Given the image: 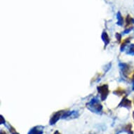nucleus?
I'll use <instances>...</instances> for the list:
<instances>
[{
    "instance_id": "obj_1",
    "label": "nucleus",
    "mask_w": 134,
    "mask_h": 134,
    "mask_svg": "<svg viewBox=\"0 0 134 134\" xmlns=\"http://www.w3.org/2000/svg\"><path fill=\"white\" fill-rule=\"evenodd\" d=\"M87 108L90 111L96 114H100L103 110V106L100 104V100L97 97H95L88 102Z\"/></svg>"
},
{
    "instance_id": "obj_2",
    "label": "nucleus",
    "mask_w": 134,
    "mask_h": 134,
    "mask_svg": "<svg viewBox=\"0 0 134 134\" xmlns=\"http://www.w3.org/2000/svg\"><path fill=\"white\" fill-rule=\"evenodd\" d=\"M98 91L99 93L100 94V98H101L102 100H105L107 98L108 93H109L108 85L105 84L103 86H99L98 87Z\"/></svg>"
},
{
    "instance_id": "obj_3",
    "label": "nucleus",
    "mask_w": 134,
    "mask_h": 134,
    "mask_svg": "<svg viewBox=\"0 0 134 134\" xmlns=\"http://www.w3.org/2000/svg\"><path fill=\"white\" fill-rule=\"evenodd\" d=\"M63 113V111H59V112H57L56 113H55V114H53V116L51 117V119H50V121H49L50 125H54V124L61 118Z\"/></svg>"
},
{
    "instance_id": "obj_4",
    "label": "nucleus",
    "mask_w": 134,
    "mask_h": 134,
    "mask_svg": "<svg viewBox=\"0 0 134 134\" xmlns=\"http://www.w3.org/2000/svg\"><path fill=\"white\" fill-rule=\"evenodd\" d=\"M44 126H37L33 127L30 130L27 134H43L44 133Z\"/></svg>"
},
{
    "instance_id": "obj_5",
    "label": "nucleus",
    "mask_w": 134,
    "mask_h": 134,
    "mask_svg": "<svg viewBox=\"0 0 134 134\" xmlns=\"http://www.w3.org/2000/svg\"><path fill=\"white\" fill-rule=\"evenodd\" d=\"M119 107H123V108H129L130 109L131 107V102L129 100H128L126 98H124L121 101V103H119Z\"/></svg>"
},
{
    "instance_id": "obj_6",
    "label": "nucleus",
    "mask_w": 134,
    "mask_h": 134,
    "mask_svg": "<svg viewBox=\"0 0 134 134\" xmlns=\"http://www.w3.org/2000/svg\"><path fill=\"white\" fill-rule=\"evenodd\" d=\"M102 40H103V41L104 42V43H105V46H108V44L110 43V38H109V36H108V35L107 34V32H103V34H102Z\"/></svg>"
},
{
    "instance_id": "obj_7",
    "label": "nucleus",
    "mask_w": 134,
    "mask_h": 134,
    "mask_svg": "<svg viewBox=\"0 0 134 134\" xmlns=\"http://www.w3.org/2000/svg\"><path fill=\"white\" fill-rule=\"evenodd\" d=\"M119 68H120V69L121 70V71L123 72V73L125 75L126 73H127V72L129 71V65H128L126 63H120L119 64Z\"/></svg>"
},
{
    "instance_id": "obj_8",
    "label": "nucleus",
    "mask_w": 134,
    "mask_h": 134,
    "mask_svg": "<svg viewBox=\"0 0 134 134\" xmlns=\"http://www.w3.org/2000/svg\"><path fill=\"white\" fill-rule=\"evenodd\" d=\"M126 54L130 55H134V44H131L128 47Z\"/></svg>"
},
{
    "instance_id": "obj_9",
    "label": "nucleus",
    "mask_w": 134,
    "mask_h": 134,
    "mask_svg": "<svg viewBox=\"0 0 134 134\" xmlns=\"http://www.w3.org/2000/svg\"><path fill=\"white\" fill-rule=\"evenodd\" d=\"M116 18H117V25H119V26H121L122 25H123V18H122V16L121 15L120 13H117V16H116Z\"/></svg>"
},
{
    "instance_id": "obj_10",
    "label": "nucleus",
    "mask_w": 134,
    "mask_h": 134,
    "mask_svg": "<svg viewBox=\"0 0 134 134\" xmlns=\"http://www.w3.org/2000/svg\"><path fill=\"white\" fill-rule=\"evenodd\" d=\"M130 42V40L129 39H126V40L124 42V43L122 44H121V48H120V50H121V51H124V50L125 49L126 47V46H127V44L129 43V42Z\"/></svg>"
},
{
    "instance_id": "obj_11",
    "label": "nucleus",
    "mask_w": 134,
    "mask_h": 134,
    "mask_svg": "<svg viewBox=\"0 0 134 134\" xmlns=\"http://www.w3.org/2000/svg\"><path fill=\"white\" fill-rule=\"evenodd\" d=\"M79 116L78 114V112L77 111H72V114H71L70 118H72V119H75V118H77Z\"/></svg>"
},
{
    "instance_id": "obj_12",
    "label": "nucleus",
    "mask_w": 134,
    "mask_h": 134,
    "mask_svg": "<svg viewBox=\"0 0 134 134\" xmlns=\"http://www.w3.org/2000/svg\"><path fill=\"white\" fill-rule=\"evenodd\" d=\"M116 39L118 40V41H120L121 40V35H120V34H119V33H116Z\"/></svg>"
},
{
    "instance_id": "obj_13",
    "label": "nucleus",
    "mask_w": 134,
    "mask_h": 134,
    "mask_svg": "<svg viewBox=\"0 0 134 134\" xmlns=\"http://www.w3.org/2000/svg\"><path fill=\"white\" fill-rule=\"evenodd\" d=\"M5 123H6V122H5V120L4 119V118H3V116L2 115H1V121H0V124H4Z\"/></svg>"
},
{
    "instance_id": "obj_14",
    "label": "nucleus",
    "mask_w": 134,
    "mask_h": 134,
    "mask_svg": "<svg viewBox=\"0 0 134 134\" xmlns=\"http://www.w3.org/2000/svg\"><path fill=\"white\" fill-rule=\"evenodd\" d=\"M132 30V28H129V29H126L124 32V34H127V33L130 32H131V30Z\"/></svg>"
},
{
    "instance_id": "obj_15",
    "label": "nucleus",
    "mask_w": 134,
    "mask_h": 134,
    "mask_svg": "<svg viewBox=\"0 0 134 134\" xmlns=\"http://www.w3.org/2000/svg\"><path fill=\"white\" fill-rule=\"evenodd\" d=\"M1 134H7V133L4 131H1Z\"/></svg>"
},
{
    "instance_id": "obj_16",
    "label": "nucleus",
    "mask_w": 134,
    "mask_h": 134,
    "mask_svg": "<svg viewBox=\"0 0 134 134\" xmlns=\"http://www.w3.org/2000/svg\"><path fill=\"white\" fill-rule=\"evenodd\" d=\"M54 134H60V133L58 131H55V133H54Z\"/></svg>"
},
{
    "instance_id": "obj_17",
    "label": "nucleus",
    "mask_w": 134,
    "mask_h": 134,
    "mask_svg": "<svg viewBox=\"0 0 134 134\" xmlns=\"http://www.w3.org/2000/svg\"><path fill=\"white\" fill-rule=\"evenodd\" d=\"M133 90H134V80H133Z\"/></svg>"
},
{
    "instance_id": "obj_18",
    "label": "nucleus",
    "mask_w": 134,
    "mask_h": 134,
    "mask_svg": "<svg viewBox=\"0 0 134 134\" xmlns=\"http://www.w3.org/2000/svg\"><path fill=\"white\" fill-rule=\"evenodd\" d=\"M12 134H19V133H16V132H15V133H12Z\"/></svg>"
},
{
    "instance_id": "obj_19",
    "label": "nucleus",
    "mask_w": 134,
    "mask_h": 134,
    "mask_svg": "<svg viewBox=\"0 0 134 134\" xmlns=\"http://www.w3.org/2000/svg\"><path fill=\"white\" fill-rule=\"evenodd\" d=\"M133 119H134V112H133Z\"/></svg>"
},
{
    "instance_id": "obj_20",
    "label": "nucleus",
    "mask_w": 134,
    "mask_h": 134,
    "mask_svg": "<svg viewBox=\"0 0 134 134\" xmlns=\"http://www.w3.org/2000/svg\"><path fill=\"white\" fill-rule=\"evenodd\" d=\"M132 23H133L134 24V19H133V22H132Z\"/></svg>"
}]
</instances>
